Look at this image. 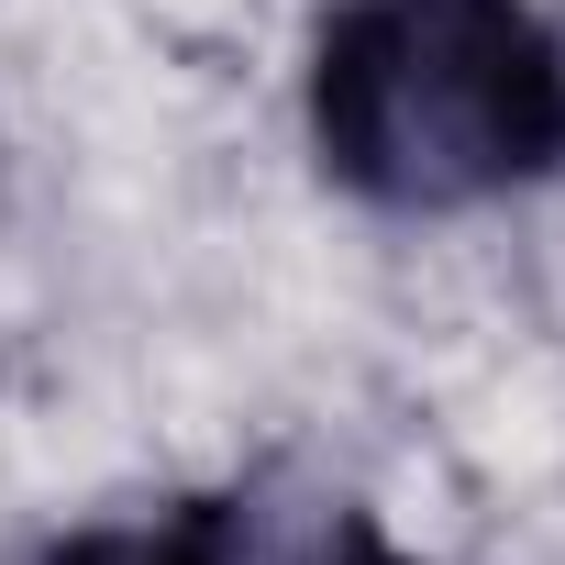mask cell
I'll return each instance as SVG.
<instances>
[{
  "label": "cell",
  "mask_w": 565,
  "mask_h": 565,
  "mask_svg": "<svg viewBox=\"0 0 565 565\" xmlns=\"http://www.w3.org/2000/svg\"><path fill=\"white\" fill-rule=\"evenodd\" d=\"M34 565H211V543H200V510H178V521H122V532L45 543Z\"/></svg>",
  "instance_id": "obj_3"
},
{
  "label": "cell",
  "mask_w": 565,
  "mask_h": 565,
  "mask_svg": "<svg viewBox=\"0 0 565 565\" xmlns=\"http://www.w3.org/2000/svg\"><path fill=\"white\" fill-rule=\"evenodd\" d=\"M311 134L377 211H477L565 167V45L532 0H344L311 56Z\"/></svg>",
  "instance_id": "obj_1"
},
{
  "label": "cell",
  "mask_w": 565,
  "mask_h": 565,
  "mask_svg": "<svg viewBox=\"0 0 565 565\" xmlns=\"http://www.w3.org/2000/svg\"><path fill=\"white\" fill-rule=\"evenodd\" d=\"M189 510H200L211 565H411L355 499L289 488V477H255V488H222V499H189Z\"/></svg>",
  "instance_id": "obj_2"
}]
</instances>
